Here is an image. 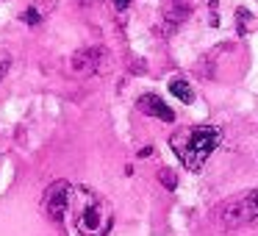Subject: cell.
I'll use <instances>...</instances> for the list:
<instances>
[{
    "label": "cell",
    "mask_w": 258,
    "mask_h": 236,
    "mask_svg": "<svg viewBox=\"0 0 258 236\" xmlns=\"http://www.w3.org/2000/svg\"><path fill=\"white\" fill-rule=\"evenodd\" d=\"M219 142H222V128L217 125H191L169 136V147L189 172H200L206 167L208 156L219 147Z\"/></svg>",
    "instance_id": "1"
},
{
    "label": "cell",
    "mask_w": 258,
    "mask_h": 236,
    "mask_svg": "<svg viewBox=\"0 0 258 236\" xmlns=\"http://www.w3.org/2000/svg\"><path fill=\"white\" fill-rule=\"evenodd\" d=\"M78 211H75V222H78V230L84 236H108L111 230V208L103 200L100 195H95L92 189H81L78 192Z\"/></svg>",
    "instance_id": "2"
},
{
    "label": "cell",
    "mask_w": 258,
    "mask_h": 236,
    "mask_svg": "<svg viewBox=\"0 0 258 236\" xmlns=\"http://www.w3.org/2000/svg\"><path fill=\"white\" fill-rule=\"evenodd\" d=\"M217 222L225 230L241 228V225L258 222V189H250L244 195H233L217 208Z\"/></svg>",
    "instance_id": "3"
},
{
    "label": "cell",
    "mask_w": 258,
    "mask_h": 236,
    "mask_svg": "<svg viewBox=\"0 0 258 236\" xmlns=\"http://www.w3.org/2000/svg\"><path fill=\"white\" fill-rule=\"evenodd\" d=\"M70 203H73V184L58 178V181H53L45 189V195H42V211H45L53 222H61V219L67 217Z\"/></svg>",
    "instance_id": "4"
},
{
    "label": "cell",
    "mask_w": 258,
    "mask_h": 236,
    "mask_svg": "<svg viewBox=\"0 0 258 236\" xmlns=\"http://www.w3.org/2000/svg\"><path fill=\"white\" fill-rule=\"evenodd\" d=\"M100 62H103L100 47H81L73 56V70L78 75H97L100 73Z\"/></svg>",
    "instance_id": "5"
},
{
    "label": "cell",
    "mask_w": 258,
    "mask_h": 236,
    "mask_svg": "<svg viewBox=\"0 0 258 236\" xmlns=\"http://www.w3.org/2000/svg\"><path fill=\"white\" fill-rule=\"evenodd\" d=\"M136 106H139V111H145L147 117H158V120H164V123H172V120H175L172 108H169L158 95H150V92H147V95H142Z\"/></svg>",
    "instance_id": "6"
},
{
    "label": "cell",
    "mask_w": 258,
    "mask_h": 236,
    "mask_svg": "<svg viewBox=\"0 0 258 236\" xmlns=\"http://www.w3.org/2000/svg\"><path fill=\"white\" fill-rule=\"evenodd\" d=\"M169 95H175L180 103H186V106L195 103V89H191V84H189V81H183V78H172V81H169Z\"/></svg>",
    "instance_id": "7"
},
{
    "label": "cell",
    "mask_w": 258,
    "mask_h": 236,
    "mask_svg": "<svg viewBox=\"0 0 258 236\" xmlns=\"http://www.w3.org/2000/svg\"><path fill=\"white\" fill-rule=\"evenodd\" d=\"M158 181H161V184L167 186L169 192H175V189H178V175H175L172 169H167V167H164V169H158Z\"/></svg>",
    "instance_id": "8"
},
{
    "label": "cell",
    "mask_w": 258,
    "mask_h": 236,
    "mask_svg": "<svg viewBox=\"0 0 258 236\" xmlns=\"http://www.w3.org/2000/svg\"><path fill=\"white\" fill-rule=\"evenodd\" d=\"M247 23H250V12H244V9H239V12H236V25H239V28H236V31H239V34H244V25Z\"/></svg>",
    "instance_id": "9"
},
{
    "label": "cell",
    "mask_w": 258,
    "mask_h": 236,
    "mask_svg": "<svg viewBox=\"0 0 258 236\" xmlns=\"http://www.w3.org/2000/svg\"><path fill=\"white\" fill-rule=\"evenodd\" d=\"M9 67H12V56H9V53H0V84H3V78H6Z\"/></svg>",
    "instance_id": "10"
},
{
    "label": "cell",
    "mask_w": 258,
    "mask_h": 236,
    "mask_svg": "<svg viewBox=\"0 0 258 236\" xmlns=\"http://www.w3.org/2000/svg\"><path fill=\"white\" fill-rule=\"evenodd\" d=\"M217 6H219V0H208V17H211V28H217V25H219Z\"/></svg>",
    "instance_id": "11"
},
{
    "label": "cell",
    "mask_w": 258,
    "mask_h": 236,
    "mask_svg": "<svg viewBox=\"0 0 258 236\" xmlns=\"http://www.w3.org/2000/svg\"><path fill=\"white\" fill-rule=\"evenodd\" d=\"M23 20H25V23H28V25H39V20H42V17H39V12H36L34 6H31L28 12L23 14Z\"/></svg>",
    "instance_id": "12"
},
{
    "label": "cell",
    "mask_w": 258,
    "mask_h": 236,
    "mask_svg": "<svg viewBox=\"0 0 258 236\" xmlns=\"http://www.w3.org/2000/svg\"><path fill=\"white\" fill-rule=\"evenodd\" d=\"M114 3V9H119V12H125V9L131 6V0H111Z\"/></svg>",
    "instance_id": "13"
},
{
    "label": "cell",
    "mask_w": 258,
    "mask_h": 236,
    "mask_svg": "<svg viewBox=\"0 0 258 236\" xmlns=\"http://www.w3.org/2000/svg\"><path fill=\"white\" fill-rule=\"evenodd\" d=\"M150 153H153V147H142V150H139V156H142V158H147Z\"/></svg>",
    "instance_id": "14"
}]
</instances>
